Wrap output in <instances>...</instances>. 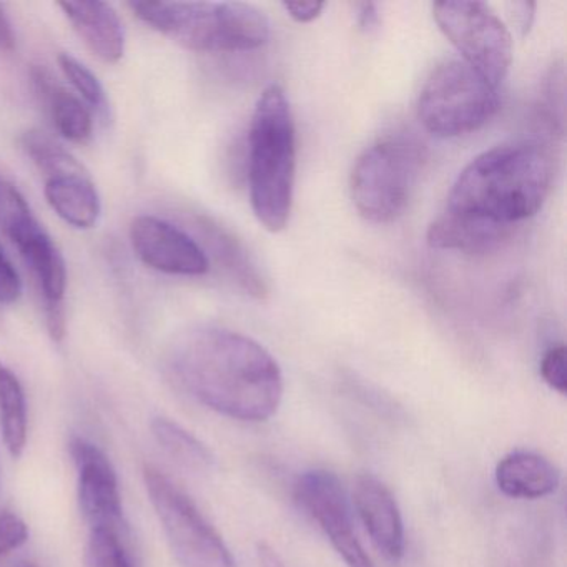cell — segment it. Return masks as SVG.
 I'll use <instances>...</instances> for the list:
<instances>
[{
  "instance_id": "cell-3",
  "label": "cell",
  "mask_w": 567,
  "mask_h": 567,
  "mask_svg": "<svg viewBox=\"0 0 567 567\" xmlns=\"http://www.w3.org/2000/svg\"><path fill=\"white\" fill-rule=\"evenodd\" d=\"M297 177V131L290 102L271 84L255 105L248 135V187L255 217L268 231L290 220Z\"/></svg>"
},
{
  "instance_id": "cell-20",
  "label": "cell",
  "mask_w": 567,
  "mask_h": 567,
  "mask_svg": "<svg viewBox=\"0 0 567 567\" xmlns=\"http://www.w3.org/2000/svg\"><path fill=\"white\" fill-rule=\"evenodd\" d=\"M152 433L162 450L181 466L195 473H205L214 467L215 457L212 451L181 424L167 417H155L152 421Z\"/></svg>"
},
{
  "instance_id": "cell-2",
  "label": "cell",
  "mask_w": 567,
  "mask_h": 567,
  "mask_svg": "<svg viewBox=\"0 0 567 567\" xmlns=\"http://www.w3.org/2000/svg\"><path fill=\"white\" fill-rule=\"evenodd\" d=\"M554 158L537 141L513 142L477 155L454 182L443 214L509 240L549 195Z\"/></svg>"
},
{
  "instance_id": "cell-21",
  "label": "cell",
  "mask_w": 567,
  "mask_h": 567,
  "mask_svg": "<svg viewBox=\"0 0 567 567\" xmlns=\"http://www.w3.org/2000/svg\"><path fill=\"white\" fill-rule=\"evenodd\" d=\"M21 145L35 167L45 175V178L59 175L79 174L85 172L74 155L69 154L61 144L41 131H29L22 134Z\"/></svg>"
},
{
  "instance_id": "cell-4",
  "label": "cell",
  "mask_w": 567,
  "mask_h": 567,
  "mask_svg": "<svg viewBox=\"0 0 567 567\" xmlns=\"http://www.w3.org/2000/svg\"><path fill=\"white\" fill-rule=\"evenodd\" d=\"M135 18L182 48L205 54L248 52L267 44V16L245 2H131Z\"/></svg>"
},
{
  "instance_id": "cell-1",
  "label": "cell",
  "mask_w": 567,
  "mask_h": 567,
  "mask_svg": "<svg viewBox=\"0 0 567 567\" xmlns=\"http://www.w3.org/2000/svg\"><path fill=\"white\" fill-rule=\"evenodd\" d=\"M167 367L198 403L231 420H270L284 398L277 360L257 341L225 328L182 333L168 350Z\"/></svg>"
},
{
  "instance_id": "cell-11",
  "label": "cell",
  "mask_w": 567,
  "mask_h": 567,
  "mask_svg": "<svg viewBox=\"0 0 567 567\" xmlns=\"http://www.w3.org/2000/svg\"><path fill=\"white\" fill-rule=\"evenodd\" d=\"M44 297L45 324L52 340L62 341L68 331L65 291L68 267L58 245L39 221L11 238Z\"/></svg>"
},
{
  "instance_id": "cell-15",
  "label": "cell",
  "mask_w": 567,
  "mask_h": 567,
  "mask_svg": "<svg viewBox=\"0 0 567 567\" xmlns=\"http://www.w3.org/2000/svg\"><path fill=\"white\" fill-rule=\"evenodd\" d=\"M32 84L41 104L48 111L55 131L74 144H85L94 134V114L81 97L55 82L51 72L35 65Z\"/></svg>"
},
{
  "instance_id": "cell-31",
  "label": "cell",
  "mask_w": 567,
  "mask_h": 567,
  "mask_svg": "<svg viewBox=\"0 0 567 567\" xmlns=\"http://www.w3.org/2000/svg\"><path fill=\"white\" fill-rule=\"evenodd\" d=\"M534 9H536V6L534 4H527V2H519V4H514V12H516L517 24H519L520 31H523V34H526L527 31H529L530 22H533L534 18Z\"/></svg>"
},
{
  "instance_id": "cell-25",
  "label": "cell",
  "mask_w": 567,
  "mask_h": 567,
  "mask_svg": "<svg viewBox=\"0 0 567 567\" xmlns=\"http://www.w3.org/2000/svg\"><path fill=\"white\" fill-rule=\"evenodd\" d=\"M29 539V527L18 514L11 511L0 513V559L24 546Z\"/></svg>"
},
{
  "instance_id": "cell-32",
  "label": "cell",
  "mask_w": 567,
  "mask_h": 567,
  "mask_svg": "<svg viewBox=\"0 0 567 567\" xmlns=\"http://www.w3.org/2000/svg\"><path fill=\"white\" fill-rule=\"evenodd\" d=\"M22 567H38V566H34V564H24V566Z\"/></svg>"
},
{
  "instance_id": "cell-19",
  "label": "cell",
  "mask_w": 567,
  "mask_h": 567,
  "mask_svg": "<svg viewBox=\"0 0 567 567\" xmlns=\"http://www.w3.org/2000/svg\"><path fill=\"white\" fill-rule=\"evenodd\" d=\"M0 430L6 446L21 457L28 444V401L18 374L0 363Z\"/></svg>"
},
{
  "instance_id": "cell-5",
  "label": "cell",
  "mask_w": 567,
  "mask_h": 567,
  "mask_svg": "<svg viewBox=\"0 0 567 567\" xmlns=\"http://www.w3.org/2000/svg\"><path fill=\"white\" fill-rule=\"evenodd\" d=\"M423 151L404 135L381 138L360 155L351 174V198L371 224H391L406 210L416 187Z\"/></svg>"
},
{
  "instance_id": "cell-30",
  "label": "cell",
  "mask_w": 567,
  "mask_h": 567,
  "mask_svg": "<svg viewBox=\"0 0 567 567\" xmlns=\"http://www.w3.org/2000/svg\"><path fill=\"white\" fill-rule=\"evenodd\" d=\"M358 24L361 31L368 32L378 25V8L377 4L358 6Z\"/></svg>"
},
{
  "instance_id": "cell-26",
  "label": "cell",
  "mask_w": 567,
  "mask_h": 567,
  "mask_svg": "<svg viewBox=\"0 0 567 567\" xmlns=\"http://www.w3.org/2000/svg\"><path fill=\"white\" fill-rule=\"evenodd\" d=\"M22 295V280L0 245V305H14Z\"/></svg>"
},
{
  "instance_id": "cell-18",
  "label": "cell",
  "mask_w": 567,
  "mask_h": 567,
  "mask_svg": "<svg viewBox=\"0 0 567 567\" xmlns=\"http://www.w3.org/2000/svg\"><path fill=\"white\" fill-rule=\"evenodd\" d=\"M45 198L52 210L72 227L89 230L102 214L101 197L87 171L45 178Z\"/></svg>"
},
{
  "instance_id": "cell-27",
  "label": "cell",
  "mask_w": 567,
  "mask_h": 567,
  "mask_svg": "<svg viewBox=\"0 0 567 567\" xmlns=\"http://www.w3.org/2000/svg\"><path fill=\"white\" fill-rule=\"evenodd\" d=\"M284 9L298 24H308L320 18L324 4L323 2H285Z\"/></svg>"
},
{
  "instance_id": "cell-10",
  "label": "cell",
  "mask_w": 567,
  "mask_h": 567,
  "mask_svg": "<svg viewBox=\"0 0 567 567\" xmlns=\"http://www.w3.org/2000/svg\"><path fill=\"white\" fill-rule=\"evenodd\" d=\"M131 241L137 257L161 274L202 277L210 270V260L200 244L164 218L152 215L135 218Z\"/></svg>"
},
{
  "instance_id": "cell-14",
  "label": "cell",
  "mask_w": 567,
  "mask_h": 567,
  "mask_svg": "<svg viewBox=\"0 0 567 567\" xmlns=\"http://www.w3.org/2000/svg\"><path fill=\"white\" fill-rule=\"evenodd\" d=\"M79 38L105 64H117L125 52V31L121 18L105 2H61Z\"/></svg>"
},
{
  "instance_id": "cell-8",
  "label": "cell",
  "mask_w": 567,
  "mask_h": 567,
  "mask_svg": "<svg viewBox=\"0 0 567 567\" xmlns=\"http://www.w3.org/2000/svg\"><path fill=\"white\" fill-rule=\"evenodd\" d=\"M433 16L441 32L484 81L499 89L513 62V39L499 18L483 2H434Z\"/></svg>"
},
{
  "instance_id": "cell-7",
  "label": "cell",
  "mask_w": 567,
  "mask_h": 567,
  "mask_svg": "<svg viewBox=\"0 0 567 567\" xmlns=\"http://www.w3.org/2000/svg\"><path fill=\"white\" fill-rule=\"evenodd\" d=\"M144 481L162 529L182 567H237L224 537L177 484L154 466L144 467Z\"/></svg>"
},
{
  "instance_id": "cell-22",
  "label": "cell",
  "mask_w": 567,
  "mask_h": 567,
  "mask_svg": "<svg viewBox=\"0 0 567 567\" xmlns=\"http://www.w3.org/2000/svg\"><path fill=\"white\" fill-rule=\"evenodd\" d=\"M59 68L64 72L65 79L71 82L79 97L91 109L92 114L102 118V122H107L111 118V105L97 75L71 54L59 55Z\"/></svg>"
},
{
  "instance_id": "cell-29",
  "label": "cell",
  "mask_w": 567,
  "mask_h": 567,
  "mask_svg": "<svg viewBox=\"0 0 567 567\" xmlns=\"http://www.w3.org/2000/svg\"><path fill=\"white\" fill-rule=\"evenodd\" d=\"M257 556L260 560V567H288L285 560L278 556L277 550L268 546L267 543L258 544Z\"/></svg>"
},
{
  "instance_id": "cell-9",
  "label": "cell",
  "mask_w": 567,
  "mask_h": 567,
  "mask_svg": "<svg viewBox=\"0 0 567 567\" xmlns=\"http://www.w3.org/2000/svg\"><path fill=\"white\" fill-rule=\"evenodd\" d=\"M295 497L301 509L317 520L348 567H374L358 540L350 506L340 480L330 471H307L295 484Z\"/></svg>"
},
{
  "instance_id": "cell-6",
  "label": "cell",
  "mask_w": 567,
  "mask_h": 567,
  "mask_svg": "<svg viewBox=\"0 0 567 567\" xmlns=\"http://www.w3.org/2000/svg\"><path fill=\"white\" fill-rule=\"evenodd\" d=\"M497 107L499 95L489 82L461 59H446L421 89L417 117L431 134L451 138L483 127Z\"/></svg>"
},
{
  "instance_id": "cell-16",
  "label": "cell",
  "mask_w": 567,
  "mask_h": 567,
  "mask_svg": "<svg viewBox=\"0 0 567 567\" xmlns=\"http://www.w3.org/2000/svg\"><path fill=\"white\" fill-rule=\"evenodd\" d=\"M559 471L547 457L533 451H513L496 466L501 493L513 499H540L559 486Z\"/></svg>"
},
{
  "instance_id": "cell-13",
  "label": "cell",
  "mask_w": 567,
  "mask_h": 567,
  "mask_svg": "<svg viewBox=\"0 0 567 567\" xmlns=\"http://www.w3.org/2000/svg\"><path fill=\"white\" fill-rule=\"evenodd\" d=\"M353 497L374 547L391 563L403 559L406 546L403 517L386 484L371 474H360L354 483Z\"/></svg>"
},
{
  "instance_id": "cell-24",
  "label": "cell",
  "mask_w": 567,
  "mask_h": 567,
  "mask_svg": "<svg viewBox=\"0 0 567 567\" xmlns=\"http://www.w3.org/2000/svg\"><path fill=\"white\" fill-rule=\"evenodd\" d=\"M566 347L554 344L544 353L540 360V377L557 393L566 394L567 370H566Z\"/></svg>"
},
{
  "instance_id": "cell-12",
  "label": "cell",
  "mask_w": 567,
  "mask_h": 567,
  "mask_svg": "<svg viewBox=\"0 0 567 567\" xmlns=\"http://www.w3.org/2000/svg\"><path fill=\"white\" fill-rule=\"evenodd\" d=\"M72 460L79 473V501L92 527L124 530V509L117 473L104 451L84 437H72Z\"/></svg>"
},
{
  "instance_id": "cell-17",
  "label": "cell",
  "mask_w": 567,
  "mask_h": 567,
  "mask_svg": "<svg viewBox=\"0 0 567 567\" xmlns=\"http://www.w3.org/2000/svg\"><path fill=\"white\" fill-rule=\"evenodd\" d=\"M202 237V248L205 254L214 255L215 260L227 274L255 298H264L267 295V285L258 271L257 265L251 260L244 245L224 227L207 217H197L194 221Z\"/></svg>"
},
{
  "instance_id": "cell-28",
  "label": "cell",
  "mask_w": 567,
  "mask_h": 567,
  "mask_svg": "<svg viewBox=\"0 0 567 567\" xmlns=\"http://www.w3.org/2000/svg\"><path fill=\"white\" fill-rule=\"evenodd\" d=\"M16 45V35L11 21L6 16L4 8L0 6V52H11Z\"/></svg>"
},
{
  "instance_id": "cell-23",
  "label": "cell",
  "mask_w": 567,
  "mask_h": 567,
  "mask_svg": "<svg viewBox=\"0 0 567 567\" xmlns=\"http://www.w3.org/2000/svg\"><path fill=\"white\" fill-rule=\"evenodd\" d=\"M89 556L94 567H134L122 540L121 530L112 527H92Z\"/></svg>"
}]
</instances>
